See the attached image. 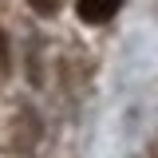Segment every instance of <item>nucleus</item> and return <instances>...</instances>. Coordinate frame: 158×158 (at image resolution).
Here are the masks:
<instances>
[{"instance_id": "nucleus-1", "label": "nucleus", "mask_w": 158, "mask_h": 158, "mask_svg": "<svg viewBox=\"0 0 158 158\" xmlns=\"http://www.w3.org/2000/svg\"><path fill=\"white\" fill-rule=\"evenodd\" d=\"M75 8H79L83 24H107V20H115L123 0H75Z\"/></svg>"}, {"instance_id": "nucleus-2", "label": "nucleus", "mask_w": 158, "mask_h": 158, "mask_svg": "<svg viewBox=\"0 0 158 158\" xmlns=\"http://www.w3.org/2000/svg\"><path fill=\"white\" fill-rule=\"evenodd\" d=\"M28 4L36 8L40 16H52V12H56V8H59V0H28Z\"/></svg>"}, {"instance_id": "nucleus-3", "label": "nucleus", "mask_w": 158, "mask_h": 158, "mask_svg": "<svg viewBox=\"0 0 158 158\" xmlns=\"http://www.w3.org/2000/svg\"><path fill=\"white\" fill-rule=\"evenodd\" d=\"M8 75V40H4V32H0V79Z\"/></svg>"}]
</instances>
